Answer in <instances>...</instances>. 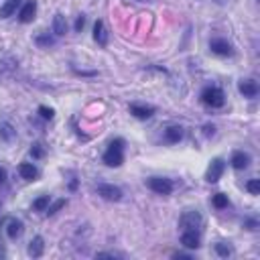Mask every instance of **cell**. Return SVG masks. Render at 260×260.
<instances>
[{
	"label": "cell",
	"instance_id": "6da1fadb",
	"mask_svg": "<svg viewBox=\"0 0 260 260\" xmlns=\"http://www.w3.org/2000/svg\"><path fill=\"white\" fill-rule=\"evenodd\" d=\"M122 150H124V141L122 139H116L110 142V146L104 153V163L108 167H120L124 163V153Z\"/></svg>",
	"mask_w": 260,
	"mask_h": 260
},
{
	"label": "cell",
	"instance_id": "7a4b0ae2",
	"mask_svg": "<svg viewBox=\"0 0 260 260\" xmlns=\"http://www.w3.org/2000/svg\"><path fill=\"white\" fill-rule=\"evenodd\" d=\"M201 100H203V104H208L212 108H222L226 102V95L220 88H205L201 92Z\"/></svg>",
	"mask_w": 260,
	"mask_h": 260
},
{
	"label": "cell",
	"instance_id": "3957f363",
	"mask_svg": "<svg viewBox=\"0 0 260 260\" xmlns=\"http://www.w3.org/2000/svg\"><path fill=\"white\" fill-rule=\"evenodd\" d=\"M148 189L155 191L157 195H169L173 191V183L171 179H165V177H150V179L146 181Z\"/></svg>",
	"mask_w": 260,
	"mask_h": 260
},
{
	"label": "cell",
	"instance_id": "277c9868",
	"mask_svg": "<svg viewBox=\"0 0 260 260\" xmlns=\"http://www.w3.org/2000/svg\"><path fill=\"white\" fill-rule=\"evenodd\" d=\"M201 224H203V220H201V213L199 212H193V210H189V212H185L181 217H179V226L183 228V230H199L201 228Z\"/></svg>",
	"mask_w": 260,
	"mask_h": 260
},
{
	"label": "cell",
	"instance_id": "5b68a950",
	"mask_svg": "<svg viewBox=\"0 0 260 260\" xmlns=\"http://www.w3.org/2000/svg\"><path fill=\"white\" fill-rule=\"evenodd\" d=\"M98 195H100L102 199H106V201H120L124 193H122V189L116 187V185L102 183V185H98Z\"/></svg>",
	"mask_w": 260,
	"mask_h": 260
},
{
	"label": "cell",
	"instance_id": "8992f818",
	"mask_svg": "<svg viewBox=\"0 0 260 260\" xmlns=\"http://www.w3.org/2000/svg\"><path fill=\"white\" fill-rule=\"evenodd\" d=\"M224 169H226V163L222 159H213L210 163V167H208V173H205V179H208L210 183H217L222 173H224Z\"/></svg>",
	"mask_w": 260,
	"mask_h": 260
},
{
	"label": "cell",
	"instance_id": "52a82bcc",
	"mask_svg": "<svg viewBox=\"0 0 260 260\" xmlns=\"http://www.w3.org/2000/svg\"><path fill=\"white\" fill-rule=\"evenodd\" d=\"M210 49L212 53H215V55H222V57H228L232 55V45L228 43L226 39H212V43H210Z\"/></svg>",
	"mask_w": 260,
	"mask_h": 260
},
{
	"label": "cell",
	"instance_id": "ba28073f",
	"mask_svg": "<svg viewBox=\"0 0 260 260\" xmlns=\"http://www.w3.org/2000/svg\"><path fill=\"white\" fill-rule=\"evenodd\" d=\"M23 232H24V224L21 220H17V217H10V220H6V236L10 240L21 238Z\"/></svg>",
	"mask_w": 260,
	"mask_h": 260
},
{
	"label": "cell",
	"instance_id": "9c48e42d",
	"mask_svg": "<svg viewBox=\"0 0 260 260\" xmlns=\"http://www.w3.org/2000/svg\"><path fill=\"white\" fill-rule=\"evenodd\" d=\"M35 15H37V2H35V0H26L24 6H23L21 12H19V21L24 23V24H26V23H33Z\"/></svg>",
	"mask_w": 260,
	"mask_h": 260
},
{
	"label": "cell",
	"instance_id": "30bf717a",
	"mask_svg": "<svg viewBox=\"0 0 260 260\" xmlns=\"http://www.w3.org/2000/svg\"><path fill=\"white\" fill-rule=\"evenodd\" d=\"M181 244L185 246V248H189V250L199 248V234H197L195 230H183V234H181Z\"/></svg>",
	"mask_w": 260,
	"mask_h": 260
},
{
	"label": "cell",
	"instance_id": "8fae6325",
	"mask_svg": "<svg viewBox=\"0 0 260 260\" xmlns=\"http://www.w3.org/2000/svg\"><path fill=\"white\" fill-rule=\"evenodd\" d=\"M238 90H240V94L244 95V98H256L258 84H256L254 79H242L240 84H238Z\"/></svg>",
	"mask_w": 260,
	"mask_h": 260
},
{
	"label": "cell",
	"instance_id": "7c38bea8",
	"mask_svg": "<svg viewBox=\"0 0 260 260\" xmlns=\"http://www.w3.org/2000/svg\"><path fill=\"white\" fill-rule=\"evenodd\" d=\"M232 167H234L236 171H242L250 165V155L248 153H244V150H236L234 155H232Z\"/></svg>",
	"mask_w": 260,
	"mask_h": 260
},
{
	"label": "cell",
	"instance_id": "4fadbf2b",
	"mask_svg": "<svg viewBox=\"0 0 260 260\" xmlns=\"http://www.w3.org/2000/svg\"><path fill=\"white\" fill-rule=\"evenodd\" d=\"M130 114L141 118V120H146L155 114V108L153 106H144V104H130Z\"/></svg>",
	"mask_w": 260,
	"mask_h": 260
},
{
	"label": "cell",
	"instance_id": "5bb4252c",
	"mask_svg": "<svg viewBox=\"0 0 260 260\" xmlns=\"http://www.w3.org/2000/svg\"><path fill=\"white\" fill-rule=\"evenodd\" d=\"M94 39H95V43L102 45V47L108 45V31L104 26V21H95V24H94Z\"/></svg>",
	"mask_w": 260,
	"mask_h": 260
},
{
	"label": "cell",
	"instance_id": "9a60e30c",
	"mask_svg": "<svg viewBox=\"0 0 260 260\" xmlns=\"http://www.w3.org/2000/svg\"><path fill=\"white\" fill-rule=\"evenodd\" d=\"M43 250H45V240L41 238V236H35L31 242H29V256H33V258H39L41 254H43Z\"/></svg>",
	"mask_w": 260,
	"mask_h": 260
},
{
	"label": "cell",
	"instance_id": "2e32d148",
	"mask_svg": "<svg viewBox=\"0 0 260 260\" xmlns=\"http://www.w3.org/2000/svg\"><path fill=\"white\" fill-rule=\"evenodd\" d=\"M19 173L24 181H35L39 177V171L35 165H31V163H23V165H19Z\"/></svg>",
	"mask_w": 260,
	"mask_h": 260
},
{
	"label": "cell",
	"instance_id": "e0dca14e",
	"mask_svg": "<svg viewBox=\"0 0 260 260\" xmlns=\"http://www.w3.org/2000/svg\"><path fill=\"white\" fill-rule=\"evenodd\" d=\"M21 6V0H4V4L0 6V19H8L17 12V8Z\"/></svg>",
	"mask_w": 260,
	"mask_h": 260
},
{
	"label": "cell",
	"instance_id": "ac0fdd59",
	"mask_svg": "<svg viewBox=\"0 0 260 260\" xmlns=\"http://www.w3.org/2000/svg\"><path fill=\"white\" fill-rule=\"evenodd\" d=\"M53 33H55L57 37L67 33V21H65V17L61 15V12H57V15L53 17Z\"/></svg>",
	"mask_w": 260,
	"mask_h": 260
},
{
	"label": "cell",
	"instance_id": "d6986e66",
	"mask_svg": "<svg viewBox=\"0 0 260 260\" xmlns=\"http://www.w3.org/2000/svg\"><path fill=\"white\" fill-rule=\"evenodd\" d=\"M165 139L169 141V142H179L181 139H183V128L181 126H169L167 130H165Z\"/></svg>",
	"mask_w": 260,
	"mask_h": 260
},
{
	"label": "cell",
	"instance_id": "ffe728a7",
	"mask_svg": "<svg viewBox=\"0 0 260 260\" xmlns=\"http://www.w3.org/2000/svg\"><path fill=\"white\" fill-rule=\"evenodd\" d=\"M15 136H17V130L12 128L8 122H2V124H0V139H2L4 142H10Z\"/></svg>",
	"mask_w": 260,
	"mask_h": 260
},
{
	"label": "cell",
	"instance_id": "44dd1931",
	"mask_svg": "<svg viewBox=\"0 0 260 260\" xmlns=\"http://www.w3.org/2000/svg\"><path fill=\"white\" fill-rule=\"evenodd\" d=\"M215 252H217V256H222V258H228V256L234 254V250H232V246L228 242H217L215 244Z\"/></svg>",
	"mask_w": 260,
	"mask_h": 260
},
{
	"label": "cell",
	"instance_id": "7402d4cb",
	"mask_svg": "<svg viewBox=\"0 0 260 260\" xmlns=\"http://www.w3.org/2000/svg\"><path fill=\"white\" fill-rule=\"evenodd\" d=\"M49 203H51V197H49V195H41L39 199L33 201V210H35V212H45Z\"/></svg>",
	"mask_w": 260,
	"mask_h": 260
},
{
	"label": "cell",
	"instance_id": "603a6c76",
	"mask_svg": "<svg viewBox=\"0 0 260 260\" xmlns=\"http://www.w3.org/2000/svg\"><path fill=\"white\" fill-rule=\"evenodd\" d=\"M212 203H213V208H217V210H224V208H228V195H224V193H215L213 195V199H212Z\"/></svg>",
	"mask_w": 260,
	"mask_h": 260
},
{
	"label": "cell",
	"instance_id": "cb8c5ba5",
	"mask_svg": "<svg viewBox=\"0 0 260 260\" xmlns=\"http://www.w3.org/2000/svg\"><path fill=\"white\" fill-rule=\"evenodd\" d=\"M65 203H67L65 199H57L55 203H49V205H47V210H45V213H49V215H55V213H57V212L63 208Z\"/></svg>",
	"mask_w": 260,
	"mask_h": 260
},
{
	"label": "cell",
	"instance_id": "d4e9b609",
	"mask_svg": "<svg viewBox=\"0 0 260 260\" xmlns=\"http://www.w3.org/2000/svg\"><path fill=\"white\" fill-rule=\"evenodd\" d=\"M53 43H55V39L49 37V35H39L37 37V45H41V47H51Z\"/></svg>",
	"mask_w": 260,
	"mask_h": 260
},
{
	"label": "cell",
	"instance_id": "484cf974",
	"mask_svg": "<svg viewBox=\"0 0 260 260\" xmlns=\"http://www.w3.org/2000/svg\"><path fill=\"white\" fill-rule=\"evenodd\" d=\"M31 155H33V159H41L45 155V148H43V144L41 142H35L33 146H31Z\"/></svg>",
	"mask_w": 260,
	"mask_h": 260
},
{
	"label": "cell",
	"instance_id": "4316f807",
	"mask_svg": "<svg viewBox=\"0 0 260 260\" xmlns=\"http://www.w3.org/2000/svg\"><path fill=\"white\" fill-rule=\"evenodd\" d=\"M246 189H248L252 195H258L260 193V181L258 179H250L248 183H246Z\"/></svg>",
	"mask_w": 260,
	"mask_h": 260
},
{
	"label": "cell",
	"instance_id": "83f0119b",
	"mask_svg": "<svg viewBox=\"0 0 260 260\" xmlns=\"http://www.w3.org/2000/svg\"><path fill=\"white\" fill-rule=\"evenodd\" d=\"M39 114H41V118H45V120H51L53 116H55L53 108H47V106H39Z\"/></svg>",
	"mask_w": 260,
	"mask_h": 260
},
{
	"label": "cell",
	"instance_id": "f1b7e54d",
	"mask_svg": "<svg viewBox=\"0 0 260 260\" xmlns=\"http://www.w3.org/2000/svg\"><path fill=\"white\" fill-rule=\"evenodd\" d=\"M84 26H86V17H84V15H79V17L75 19V31L79 33L81 29H84Z\"/></svg>",
	"mask_w": 260,
	"mask_h": 260
},
{
	"label": "cell",
	"instance_id": "f546056e",
	"mask_svg": "<svg viewBox=\"0 0 260 260\" xmlns=\"http://www.w3.org/2000/svg\"><path fill=\"white\" fill-rule=\"evenodd\" d=\"M95 258H118V254H114V252H98Z\"/></svg>",
	"mask_w": 260,
	"mask_h": 260
},
{
	"label": "cell",
	"instance_id": "4dcf8cb0",
	"mask_svg": "<svg viewBox=\"0 0 260 260\" xmlns=\"http://www.w3.org/2000/svg\"><path fill=\"white\" fill-rule=\"evenodd\" d=\"M6 177H8V175H6V169H4V167H0V183H4V181H6Z\"/></svg>",
	"mask_w": 260,
	"mask_h": 260
},
{
	"label": "cell",
	"instance_id": "1f68e13d",
	"mask_svg": "<svg viewBox=\"0 0 260 260\" xmlns=\"http://www.w3.org/2000/svg\"><path fill=\"white\" fill-rule=\"evenodd\" d=\"M173 258H187V260H191V256H189V254H185V252H175V254H173Z\"/></svg>",
	"mask_w": 260,
	"mask_h": 260
},
{
	"label": "cell",
	"instance_id": "d6a6232c",
	"mask_svg": "<svg viewBox=\"0 0 260 260\" xmlns=\"http://www.w3.org/2000/svg\"><path fill=\"white\" fill-rule=\"evenodd\" d=\"M244 226H248V230H256V222H254V220H248Z\"/></svg>",
	"mask_w": 260,
	"mask_h": 260
},
{
	"label": "cell",
	"instance_id": "836d02e7",
	"mask_svg": "<svg viewBox=\"0 0 260 260\" xmlns=\"http://www.w3.org/2000/svg\"><path fill=\"white\" fill-rule=\"evenodd\" d=\"M205 134L212 136V134H213V126H205Z\"/></svg>",
	"mask_w": 260,
	"mask_h": 260
},
{
	"label": "cell",
	"instance_id": "e575fe53",
	"mask_svg": "<svg viewBox=\"0 0 260 260\" xmlns=\"http://www.w3.org/2000/svg\"><path fill=\"white\" fill-rule=\"evenodd\" d=\"M215 4H226V0H213Z\"/></svg>",
	"mask_w": 260,
	"mask_h": 260
},
{
	"label": "cell",
	"instance_id": "d590c367",
	"mask_svg": "<svg viewBox=\"0 0 260 260\" xmlns=\"http://www.w3.org/2000/svg\"><path fill=\"white\" fill-rule=\"evenodd\" d=\"M139 2H146V0H139Z\"/></svg>",
	"mask_w": 260,
	"mask_h": 260
}]
</instances>
